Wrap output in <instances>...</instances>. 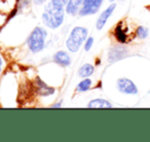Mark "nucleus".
Instances as JSON below:
<instances>
[{
	"instance_id": "nucleus-1",
	"label": "nucleus",
	"mask_w": 150,
	"mask_h": 142,
	"mask_svg": "<svg viewBox=\"0 0 150 142\" xmlns=\"http://www.w3.org/2000/svg\"><path fill=\"white\" fill-rule=\"evenodd\" d=\"M64 7H58L52 3L47 5L42 13V21L44 25L52 29H57L64 22Z\"/></svg>"
},
{
	"instance_id": "nucleus-2",
	"label": "nucleus",
	"mask_w": 150,
	"mask_h": 142,
	"mask_svg": "<svg viewBox=\"0 0 150 142\" xmlns=\"http://www.w3.org/2000/svg\"><path fill=\"white\" fill-rule=\"evenodd\" d=\"M88 37V29L83 27H75L71 31L68 39L66 40V46L71 53H76L81 46L82 42Z\"/></svg>"
},
{
	"instance_id": "nucleus-3",
	"label": "nucleus",
	"mask_w": 150,
	"mask_h": 142,
	"mask_svg": "<svg viewBox=\"0 0 150 142\" xmlns=\"http://www.w3.org/2000/svg\"><path fill=\"white\" fill-rule=\"evenodd\" d=\"M46 36H47V32L44 28L36 27L28 37L27 44L29 50L32 53H39L40 50H43Z\"/></svg>"
},
{
	"instance_id": "nucleus-4",
	"label": "nucleus",
	"mask_w": 150,
	"mask_h": 142,
	"mask_svg": "<svg viewBox=\"0 0 150 142\" xmlns=\"http://www.w3.org/2000/svg\"><path fill=\"white\" fill-rule=\"evenodd\" d=\"M103 0H83L82 7L79 11V15L81 17L88 15H94L100 9Z\"/></svg>"
},
{
	"instance_id": "nucleus-5",
	"label": "nucleus",
	"mask_w": 150,
	"mask_h": 142,
	"mask_svg": "<svg viewBox=\"0 0 150 142\" xmlns=\"http://www.w3.org/2000/svg\"><path fill=\"white\" fill-rule=\"evenodd\" d=\"M117 89L119 92L127 95H137L138 88L131 80L125 77H121L117 80Z\"/></svg>"
},
{
	"instance_id": "nucleus-6",
	"label": "nucleus",
	"mask_w": 150,
	"mask_h": 142,
	"mask_svg": "<svg viewBox=\"0 0 150 142\" xmlns=\"http://www.w3.org/2000/svg\"><path fill=\"white\" fill-rule=\"evenodd\" d=\"M115 7H116V4L115 3H112L111 5H109L104 11L100 15V17L98 18V21H97V29L101 30L103 27L105 26V24L107 23L108 19L110 18V16L112 15V13L114 11Z\"/></svg>"
},
{
	"instance_id": "nucleus-7",
	"label": "nucleus",
	"mask_w": 150,
	"mask_h": 142,
	"mask_svg": "<svg viewBox=\"0 0 150 142\" xmlns=\"http://www.w3.org/2000/svg\"><path fill=\"white\" fill-rule=\"evenodd\" d=\"M83 0H68L66 4V11L67 13L71 16L77 15L80 11V7L82 6Z\"/></svg>"
},
{
	"instance_id": "nucleus-8",
	"label": "nucleus",
	"mask_w": 150,
	"mask_h": 142,
	"mask_svg": "<svg viewBox=\"0 0 150 142\" xmlns=\"http://www.w3.org/2000/svg\"><path fill=\"white\" fill-rule=\"evenodd\" d=\"M54 60L57 64L61 65L63 67H67L70 65L71 60H70V56L67 54L64 50H60V52H57L54 55Z\"/></svg>"
},
{
	"instance_id": "nucleus-9",
	"label": "nucleus",
	"mask_w": 150,
	"mask_h": 142,
	"mask_svg": "<svg viewBox=\"0 0 150 142\" xmlns=\"http://www.w3.org/2000/svg\"><path fill=\"white\" fill-rule=\"evenodd\" d=\"M37 92L41 96H50V95H52L54 93V89L52 88V87H48L40 78H37Z\"/></svg>"
},
{
	"instance_id": "nucleus-10",
	"label": "nucleus",
	"mask_w": 150,
	"mask_h": 142,
	"mask_svg": "<svg viewBox=\"0 0 150 142\" xmlns=\"http://www.w3.org/2000/svg\"><path fill=\"white\" fill-rule=\"evenodd\" d=\"M88 108H111L112 105L105 99H95L88 103Z\"/></svg>"
},
{
	"instance_id": "nucleus-11",
	"label": "nucleus",
	"mask_w": 150,
	"mask_h": 142,
	"mask_svg": "<svg viewBox=\"0 0 150 142\" xmlns=\"http://www.w3.org/2000/svg\"><path fill=\"white\" fill-rule=\"evenodd\" d=\"M94 71H95V67L93 66V65L84 64V65H82L79 68V70H78V75L82 78H86L92 75V74L94 73Z\"/></svg>"
},
{
	"instance_id": "nucleus-12",
	"label": "nucleus",
	"mask_w": 150,
	"mask_h": 142,
	"mask_svg": "<svg viewBox=\"0 0 150 142\" xmlns=\"http://www.w3.org/2000/svg\"><path fill=\"white\" fill-rule=\"evenodd\" d=\"M115 37H116L117 40H118L119 42H121V43H125V42L127 41V33H125V30H123L122 26H121V23L115 28Z\"/></svg>"
},
{
	"instance_id": "nucleus-13",
	"label": "nucleus",
	"mask_w": 150,
	"mask_h": 142,
	"mask_svg": "<svg viewBox=\"0 0 150 142\" xmlns=\"http://www.w3.org/2000/svg\"><path fill=\"white\" fill-rule=\"evenodd\" d=\"M91 84H92V80L90 78H84L83 80L78 84L77 86V91L78 92H86L88 89L91 88Z\"/></svg>"
},
{
	"instance_id": "nucleus-14",
	"label": "nucleus",
	"mask_w": 150,
	"mask_h": 142,
	"mask_svg": "<svg viewBox=\"0 0 150 142\" xmlns=\"http://www.w3.org/2000/svg\"><path fill=\"white\" fill-rule=\"evenodd\" d=\"M148 33H149V30H148V28L144 27V26L138 27L137 31H136V35H137L140 39H145L148 36Z\"/></svg>"
},
{
	"instance_id": "nucleus-15",
	"label": "nucleus",
	"mask_w": 150,
	"mask_h": 142,
	"mask_svg": "<svg viewBox=\"0 0 150 142\" xmlns=\"http://www.w3.org/2000/svg\"><path fill=\"white\" fill-rule=\"evenodd\" d=\"M68 2V0H52V4L54 5V6H58V7H64L65 5L67 4Z\"/></svg>"
},
{
	"instance_id": "nucleus-16",
	"label": "nucleus",
	"mask_w": 150,
	"mask_h": 142,
	"mask_svg": "<svg viewBox=\"0 0 150 142\" xmlns=\"http://www.w3.org/2000/svg\"><path fill=\"white\" fill-rule=\"evenodd\" d=\"M93 43H94V38H93V37H88V39H86V43H84V50H86V52H88V50L92 48Z\"/></svg>"
},
{
	"instance_id": "nucleus-17",
	"label": "nucleus",
	"mask_w": 150,
	"mask_h": 142,
	"mask_svg": "<svg viewBox=\"0 0 150 142\" xmlns=\"http://www.w3.org/2000/svg\"><path fill=\"white\" fill-rule=\"evenodd\" d=\"M33 2L37 5H40V4H43L45 2V0H33Z\"/></svg>"
},
{
	"instance_id": "nucleus-18",
	"label": "nucleus",
	"mask_w": 150,
	"mask_h": 142,
	"mask_svg": "<svg viewBox=\"0 0 150 142\" xmlns=\"http://www.w3.org/2000/svg\"><path fill=\"white\" fill-rule=\"evenodd\" d=\"M1 67H2V59L0 58V72H1V69H2Z\"/></svg>"
},
{
	"instance_id": "nucleus-19",
	"label": "nucleus",
	"mask_w": 150,
	"mask_h": 142,
	"mask_svg": "<svg viewBox=\"0 0 150 142\" xmlns=\"http://www.w3.org/2000/svg\"><path fill=\"white\" fill-rule=\"evenodd\" d=\"M52 107H61V103H57V104L52 105Z\"/></svg>"
},
{
	"instance_id": "nucleus-20",
	"label": "nucleus",
	"mask_w": 150,
	"mask_h": 142,
	"mask_svg": "<svg viewBox=\"0 0 150 142\" xmlns=\"http://www.w3.org/2000/svg\"><path fill=\"white\" fill-rule=\"evenodd\" d=\"M115 1H117V0H110V2H115Z\"/></svg>"
}]
</instances>
